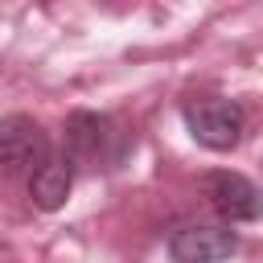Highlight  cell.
Masks as SVG:
<instances>
[{"mask_svg":"<svg viewBox=\"0 0 263 263\" xmlns=\"http://www.w3.org/2000/svg\"><path fill=\"white\" fill-rule=\"evenodd\" d=\"M127 152V136L111 115L99 111H70L66 115V156L86 168H115Z\"/></svg>","mask_w":263,"mask_h":263,"instance_id":"1","label":"cell"},{"mask_svg":"<svg viewBox=\"0 0 263 263\" xmlns=\"http://www.w3.org/2000/svg\"><path fill=\"white\" fill-rule=\"evenodd\" d=\"M181 119L189 127V136L210 148V152H230L238 148L242 132H247V111L234 99L222 95H201V99H185L181 103Z\"/></svg>","mask_w":263,"mask_h":263,"instance_id":"2","label":"cell"},{"mask_svg":"<svg viewBox=\"0 0 263 263\" xmlns=\"http://www.w3.org/2000/svg\"><path fill=\"white\" fill-rule=\"evenodd\" d=\"M197 185H201L205 205L226 226H242V222H259L263 218V189L251 177H242L234 168H210V173H201Z\"/></svg>","mask_w":263,"mask_h":263,"instance_id":"3","label":"cell"},{"mask_svg":"<svg viewBox=\"0 0 263 263\" xmlns=\"http://www.w3.org/2000/svg\"><path fill=\"white\" fill-rule=\"evenodd\" d=\"M49 160H53L49 136L33 115H4L0 119V164L8 177H33Z\"/></svg>","mask_w":263,"mask_h":263,"instance_id":"4","label":"cell"},{"mask_svg":"<svg viewBox=\"0 0 263 263\" xmlns=\"http://www.w3.org/2000/svg\"><path fill=\"white\" fill-rule=\"evenodd\" d=\"M164 247L173 263H226L238 251V230L226 222H177Z\"/></svg>","mask_w":263,"mask_h":263,"instance_id":"5","label":"cell"},{"mask_svg":"<svg viewBox=\"0 0 263 263\" xmlns=\"http://www.w3.org/2000/svg\"><path fill=\"white\" fill-rule=\"evenodd\" d=\"M70 189H74V160L66 152L53 156L49 164H41L29 177V197H33L37 210H62L66 197H70Z\"/></svg>","mask_w":263,"mask_h":263,"instance_id":"6","label":"cell"}]
</instances>
